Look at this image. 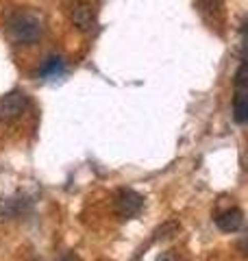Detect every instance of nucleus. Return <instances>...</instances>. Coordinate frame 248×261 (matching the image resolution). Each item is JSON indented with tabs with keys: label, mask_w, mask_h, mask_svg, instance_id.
Listing matches in <instances>:
<instances>
[{
	"label": "nucleus",
	"mask_w": 248,
	"mask_h": 261,
	"mask_svg": "<svg viewBox=\"0 0 248 261\" xmlns=\"http://www.w3.org/2000/svg\"><path fill=\"white\" fill-rule=\"evenodd\" d=\"M27 107H29V96L20 92V89H13V92L5 94L0 98V122H13L22 118Z\"/></svg>",
	"instance_id": "3"
},
{
	"label": "nucleus",
	"mask_w": 248,
	"mask_h": 261,
	"mask_svg": "<svg viewBox=\"0 0 248 261\" xmlns=\"http://www.w3.org/2000/svg\"><path fill=\"white\" fill-rule=\"evenodd\" d=\"M216 224H218L220 231L235 233L244 224V211L237 209V207H231L227 211H222V214H218V218H216Z\"/></svg>",
	"instance_id": "6"
},
{
	"label": "nucleus",
	"mask_w": 248,
	"mask_h": 261,
	"mask_svg": "<svg viewBox=\"0 0 248 261\" xmlns=\"http://www.w3.org/2000/svg\"><path fill=\"white\" fill-rule=\"evenodd\" d=\"M7 31L13 42L18 44H35L44 35V18L37 11L20 9L7 20Z\"/></svg>",
	"instance_id": "1"
},
{
	"label": "nucleus",
	"mask_w": 248,
	"mask_h": 261,
	"mask_svg": "<svg viewBox=\"0 0 248 261\" xmlns=\"http://www.w3.org/2000/svg\"><path fill=\"white\" fill-rule=\"evenodd\" d=\"M59 261H79V257L74 255V252H68V255H63Z\"/></svg>",
	"instance_id": "10"
},
{
	"label": "nucleus",
	"mask_w": 248,
	"mask_h": 261,
	"mask_svg": "<svg viewBox=\"0 0 248 261\" xmlns=\"http://www.w3.org/2000/svg\"><path fill=\"white\" fill-rule=\"evenodd\" d=\"M63 72H65V61L61 59L59 55H51L44 61V65H41L39 74L44 76V79H59Z\"/></svg>",
	"instance_id": "7"
},
{
	"label": "nucleus",
	"mask_w": 248,
	"mask_h": 261,
	"mask_svg": "<svg viewBox=\"0 0 248 261\" xmlns=\"http://www.w3.org/2000/svg\"><path fill=\"white\" fill-rule=\"evenodd\" d=\"M233 118L237 124L248 120V87H246V61L242 59L235 72V98H233Z\"/></svg>",
	"instance_id": "2"
},
{
	"label": "nucleus",
	"mask_w": 248,
	"mask_h": 261,
	"mask_svg": "<svg viewBox=\"0 0 248 261\" xmlns=\"http://www.w3.org/2000/svg\"><path fill=\"white\" fill-rule=\"evenodd\" d=\"M13 214H15V205H13V200L0 198V220H5V218H11Z\"/></svg>",
	"instance_id": "8"
},
{
	"label": "nucleus",
	"mask_w": 248,
	"mask_h": 261,
	"mask_svg": "<svg viewBox=\"0 0 248 261\" xmlns=\"http://www.w3.org/2000/svg\"><path fill=\"white\" fill-rule=\"evenodd\" d=\"M144 207V198L133 190H120L115 196V214L120 220L135 218Z\"/></svg>",
	"instance_id": "4"
},
{
	"label": "nucleus",
	"mask_w": 248,
	"mask_h": 261,
	"mask_svg": "<svg viewBox=\"0 0 248 261\" xmlns=\"http://www.w3.org/2000/svg\"><path fill=\"white\" fill-rule=\"evenodd\" d=\"M155 261H185V259L181 257L179 252H175V250H165V252H161V255L157 257Z\"/></svg>",
	"instance_id": "9"
},
{
	"label": "nucleus",
	"mask_w": 248,
	"mask_h": 261,
	"mask_svg": "<svg viewBox=\"0 0 248 261\" xmlns=\"http://www.w3.org/2000/svg\"><path fill=\"white\" fill-rule=\"evenodd\" d=\"M70 15H72L74 27L81 33H92L96 29V13H94V7L87 0H74Z\"/></svg>",
	"instance_id": "5"
}]
</instances>
